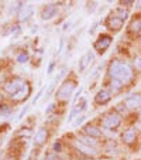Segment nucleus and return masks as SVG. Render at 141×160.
I'll return each mask as SVG.
<instances>
[{
  "label": "nucleus",
  "mask_w": 141,
  "mask_h": 160,
  "mask_svg": "<svg viewBox=\"0 0 141 160\" xmlns=\"http://www.w3.org/2000/svg\"><path fill=\"white\" fill-rule=\"evenodd\" d=\"M81 142L82 143H85V145H87V146H90V148H96L97 146V143H96V140L93 139V138H89V136H85V138H81Z\"/></svg>",
  "instance_id": "nucleus-19"
},
{
  "label": "nucleus",
  "mask_w": 141,
  "mask_h": 160,
  "mask_svg": "<svg viewBox=\"0 0 141 160\" xmlns=\"http://www.w3.org/2000/svg\"><path fill=\"white\" fill-rule=\"evenodd\" d=\"M110 98H111L110 92H109V91H106V89H102V91H99V92L96 94V97H95V102L99 103V105H103V103L109 102V101H110Z\"/></svg>",
  "instance_id": "nucleus-12"
},
{
  "label": "nucleus",
  "mask_w": 141,
  "mask_h": 160,
  "mask_svg": "<svg viewBox=\"0 0 141 160\" xmlns=\"http://www.w3.org/2000/svg\"><path fill=\"white\" fill-rule=\"evenodd\" d=\"M28 94H30V85L26 82L24 87L21 88V89L18 91L16 95H13L12 99H13V101H23V99H26V98L28 97Z\"/></svg>",
  "instance_id": "nucleus-14"
},
{
  "label": "nucleus",
  "mask_w": 141,
  "mask_h": 160,
  "mask_svg": "<svg viewBox=\"0 0 141 160\" xmlns=\"http://www.w3.org/2000/svg\"><path fill=\"white\" fill-rule=\"evenodd\" d=\"M130 31L131 33H141V17H135L130 24Z\"/></svg>",
  "instance_id": "nucleus-18"
},
{
  "label": "nucleus",
  "mask_w": 141,
  "mask_h": 160,
  "mask_svg": "<svg viewBox=\"0 0 141 160\" xmlns=\"http://www.w3.org/2000/svg\"><path fill=\"white\" fill-rule=\"evenodd\" d=\"M62 47H63V38H61V41H59V48H58V54H59L61 51H62Z\"/></svg>",
  "instance_id": "nucleus-32"
},
{
  "label": "nucleus",
  "mask_w": 141,
  "mask_h": 160,
  "mask_svg": "<svg viewBox=\"0 0 141 160\" xmlns=\"http://www.w3.org/2000/svg\"><path fill=\"white\" fill-rule=\"evenodd\" d=\"M42 92H44V88H41V89H40V91H38V92H37L35 98H34V99H33V105H34V103H37V101H38V99H40V98H41Z\"/></svg>",
  "instance_id": "nucleus-25"
},
{
  "label": "nucleus",
  "mask_w": 141,
  "mask_h": 160,
  "mask_svg": "<svg viewBox=\"0 0 141 160\" xmlns=\"http://www.w3.org/2000/svg\"><path fill=\"white\" fill-rule=\"evenodd\" d=\"M24 84H26V82L23 81L21 78H18V77H14V78H12L10 81H7L6 84H4L3 89H4V92L10 94V97H13V95H16L18 91L21 89V88L24 87Z\"/></svg>",
  "instance_id": "nucleus-3"
},
{
  "label": "nucleus",
  "mask_w": 141,
  "mask_h": 160,
  "mask_svg": "<svg viewBox=\"0 0 141 160\" xmlns=\"http://www.w3.org/2000/svg\"><path fill=\"white\" fill-rule=\"evenodd\" d=\"M10 112H12V109L7 105H0V115H7Z\"/></svg>",
  "instance_id": "nucleus-22"
},
{
  "label": "nucleus",
  "mask_w": 141,
  "mask_h": 160,
  "mask_svg": "<svg viewBox=\"0 0 141 160\" xmlns=\"http://www.w3.org/2000/svg\"><path fill=\"white\" fill-rule=\"evenodd\" d=\"M47 138H48V130L42 128V129H40L38 132L35 133V136H34V145H35V146H41L42 143H45Z\"/></svg>",
  "instance_id": "nucleus-13"
},
{
  "label": "nucleus",
  "mask_w": 141,
  "mask_h": 160,
  "mask_svg": "<svg viewBox=\"0 0 141 160\" xmlns=\"http://www.w3.org/2000/svg\"><path fill=\"white\" fill-rule=\"evenodd\" d=\"M138 128H140V130H141V123H140V126H138Z\"/></svg>",
  "instance_id": "nucleus-36"
},
{
  "label": "nucleus",
  "mask_w": 141,
  "mask_h": 160,
  "mask_svg": "<svg viewBox=\"0 0 141 160\" xmlns=\"http://www.w3.org/2000/svg\"><path fill=\"white\" fill-rule=\"evenodd\" d=\"M93 58H95V54H93L92 51H87L86 54L82 55L81 60H79V65H78V67H79V71H81V72L86 70L87 65H89V64L93 61Z\"/></svg>",
  "instance_id": "nucleus-8"
},
{
  "label": "nucleus",
  "mask_w": 141,
  "mask_h": 160,
  "mask_svg": "<svg viewBox=\"0 0 141 160\" xmlns=\"http://www.w3.org/2000/svg\"><path fill=\"white\" fill-rule=\"evenodd\" d=\"M124 21L121 20L120 17H117L116 14L110 16V17H107V20H106V26H107L109 30H113V31H119L121 27H123Z\"/></svg>",
  "instance_id": "nucleus-6"
},
{
  "label": "nucleus",
  "mask_w": 141,
  "mask_h": 160,
  "mask_svg": "<svg viewBox=\"0 0 141 160\" xmlns=\"http://www.w3.org/2000/svg\"><path fill=\"white\" fill-rule=\"evenodd\" d=\"M111 41H113V38H111L110 36H107V34H102V36H100L99 38L95 41L93 47H95V50H96L99 54H103V52H105L106 50L110 47Z\"/></svg>",
  "instance_id": "nucleus-4"
},
{
  "label": "nucleus",
  "mask_w": 141,
  "mask_h": 160,
  "mask_svg": "<svg viewBox=\"0 0 141 160\" xmlns=\"http://www.w3.org/2000/svg\"><path fill=\"white\" fill-rule=\"evenodd\" d=\"M75 88H76L75 81H65L61 85L59 89H58L57 98L59 101H68L69 98H71V95H72V92L75 91Z\"/></svg>",
  "instance_id": "nucleus-2"
},
{
  "label": "nucleus",
  "mask_w": 141,
  "mask_h": 160,
  "mask_svg": "<svg viewBox=\"0 0 141 160\" xmlns=\"http://www.w3.org/2000/svg\"><path fill=\"white\" fill-rule=\"evenodd\" d=\"M55 14H57V6H55V4H47V6L42 9L41 17L44 18V20H49V18H52Z\"/></svg>",
  "instance_id": "nucleus-11"
},
{
  "label": "nucleus",
  "mask_w": 141,
  "mask_h": 160,
  "mask_svg": "<svg viewBox=\"0 0 141 160\" xmlns=\"http://www.w3.org/2000/svg\"><path fill=\"white\" fill-rule=\"evenodd\" d=\"M83 130H85V133H86L89 138H102V132H100V129L99 128H96V126H92V125H86V126L83 128Z\"/></svg>",
  "instance_id": "nucleus-16"
},
{
  "label": "nucleus",
  "mask_w": 141,
  "mask_h": 160,
  "mask_svg": "<svg viewBox=\"0 0 141 160\" xmlns=\"http://www.w3.org/2000/svg\"><path fill=\"white\" fill-rule=\"evenodd\" d=\"M135 139H137V132H135V129H133V128L124 130L123 135H121V140H123L126 145H131V143H134Z\"/></svg>",
  "instance_id": "nucleus-9"
},
{
  "label": "nucleus",
  "mask_w": 141,
  "mask_h": 160,
  "mask_svg": "<svg viewBox=\"0 0 141 160\" xmlns=\"http://www.w3.org/2000/svg\"><path fill=\"white\" fill-rule=\"evenodd\" d=\"M27 109H28V106H26V108H24V109H23V111L20 112V115H18V118H17L18 121H20V119L23 118V116H24V113H26V112H27Z\"/></svg>",
  "instance_id": "nucleus-30"
},
{
  "label": "nucleus",
  "mask_w": 141,
  "mask_h": 160,
  "mask_svg": "<svg viewBox=\"0 0 141 160\" xmlns=\"http://www.w3.org/2000/svg\"><path fill=\"white\" fill-rule=\"evenodd\" d=\"M120 123H121V118L117 113H109L102 122L103 128H106V129H116V128L120 126Z\"/></svg>",
  "instance_id": "nucleus-5"
},
{
  "label": "nucleus",
  "mask_w": 141,
  "mask_h": 160,
  "mask_svg": "<svg viewBox=\"0 0 141 160\" xmlns=\"http://www.w3.org/2000/svg\"><path fill=\"white\" fill-rule=\"evenodd\" d=\"M124 105H126L127 109H138L141 108V95L135 94L129 97L126 101H124Z\"/></svg>",
  "instance_id": "nucleus-7"
},
{
  "label": "nucleus",
  "mask_w": 141,
  "mask_h": 160,
  "mask_svg": "<svg viewBox=\"0 0 141 160\" xmlns=\"http://www.w3.org/2000/svg\"><path fill=\"white\" fill-rule=\"evenodd\" d=\"M116 109H117V111H120L121 113H123V112H126V105H124V103H119Z\"/></svg>",
  "instance_id": "nucleus-29"
},
{
  "label": "nucleus",
  "mask_w": 141,
  "mask_h": 160,
  "mask_svg": "<svg viewBox=\"0 0 141 160\" xmlns=\"http://www.w3.org/2000/svg\"><path fill=\"white\" fill-rule=\"evenodd\" d=\"M135 7H137V9H141V0L140 2H135Z\"/></svg>",
  "instance_id": "nucleus-35"
},
{
  "label": "nucleus",
  "mask_w": 141,
  "mask_h": 160,
  "mask_svg": "<svg viewBox=\"0 0 141 160\" xmlns=\"http://www.w3.org/2000/svg\"><path fill=\"white\" fill-rule=\"evenodd\" d=\"M123 4H126V6H131L133 3H135V2H133V0H124V2H121Z\"/></svg>",
  "instance_id": "nucleus-31"
},
{
  "label": "nucleus",
  "mask_w": 141,
  "mask_h": 160,
  "mask_svg": "<svg viewBox=\"0 0 141 160\" xmlns=\"http://www.w3.org/2000/svg\"><path fill=\"white\" fill-rule=\"evenodd\" d=\"M52 68H54V62L49 64V67H48V74H51V72H52Z\"/></svg>",
  "instance_id": "nucleus-33"
},
{
  "label": "nucleus",
  "mask_w": 141,
  "mask_h": 160,
  "mask_svg": "<svg viewBox=\"0 0 141 160\" xmlns=\"http://www.w3.org/2000/svg\"><path fill=\"white\" fill-rule=\"evenodd\" d=\"M116 16L117 17H120L121 20H126L127 17H129V12H127V10H124V9H117L116 10Z\"/></svg>",
  "instance_id": "nucleus-21"
},
{
  "label": "nucleus",
  "mask_w": 141,
  "mask_h": 160,
  "mask_svg": "<svg viewBox=\"0 0 141 160\" xmlns=\"http://www.w3.org/2000/svg\"><path fill=\"white\" fill-rule=\"evenodd\" d=\"M54 106H55V105H54V103H51V105H49V106H48V109H47V113H49V112H51V111H52V109H54Z\"/></svg>",
  "instance_id": "nucleus-34"
},
{
  "label": "nucleus",
  "mask_w": 141,
  "mask_h": 160,
  "mask_svg": "<svg viewBox=\"0 0 141 160\" xmlns=\"http://www.w3.org/2000/svg\"><path fill=\"white\" fill-rule=\"evenodd\" d=\"M76 105H78V106H75V109H73V111L71 112V115L68 116V121H69V122H72L73 119L76 118V115H78L79 112H82L85 108H86V101H85V99H82L81 102H79V103H76Z\"/></svg>",
  "instance_id": "nucleus-17"
},
{
  "label": "nucleus",
  "mask_w": 141,
  "mask_h": 160,
  "mask_svg": "<svg viewBox=\"0 0 141 160\" xmlns=\"http://www.w3.org/2000/svg\"><path fill=\"white\" fill-rule=\"evenodd\" d=\"M34 13V7L33 6H24L23 9L18 12V20L20 21H26L31 17V14Z\"/></svg>",
  "instance_id": "nucleus-15"
},
{
  "label": "nucleus",
  "mask_w": 141,
  "mask_h": 160,
  "mask_svg": "<svg viewBox=\"0 0 141 160\" xmlns=\"http://www.w3.org/2000/svg\"><path fill=\"white\" fill-rule=\"evenodd\" d=\"M61 148H62V146H61V143L59 142H55L54 146H52V150H54V153H57V152H61Z\"/></svg>",
  "instance_id": "nucleus-27"
},
{
  "label": "nucleus",
  "mask_w": 141,
  "mask_h": 160,
  "mask_svg": "<svg viewBox=\"0 0 141 160\" xmlns=\"http://www.w3.org/2000/svg\"><path fill=\"white\" fill-rule=\"evenodd\" d=\"M28 52L27 51H23V52H20V54L17 55V58H16V60H17V62H20V64H26L28 61Z\"/></svg>",
  "instance_id": "nucleus-20"
},
{
  "label": "nucleus",
  "mask_w": 141,
  "mask_h": 160,
  "mask_svg": "<svg viewBox=\"0 0 141 160\" xmlns=\"http://www.w3.org/2000/svg\"><path fill=\"white\" fill-rule=\"evenodd\" d=\"M134 65H135V68H137V70L141 71V57H137V58H135Z\"/></svg>",
  "instance_id": "nucleus-28"
},
{
  "label": "nucleus",
  "mask_w": 141,
  "mask_h": 160,
  "mask_svg": "<svg viewBox=\"0 0 141 160\" xmlns=\"http://www.w3.org/2000/svg\"><path fill=\"white\" fill-rule=\"evenodd\" d=\"M109 75H110V78L113 81L124 85V84H129L133 79V70L127 62L113 61L110 64V67H109Z\"/></svg>",
  "instance_id": "nucleus-1"
},
{
  "label": "nucleus",
  "mask_w": 141,
  "mask_h": 160,
  "mask_svg": "<svg viewBox=\"0 0 141 160\" xmlns=\"http://www.w3.org/2000/svg\"><path fill=\"white\" fill-rule=\"evenodd\" d=\"M65 72H66V68H65V67H62V68H61V71H59V74H58V77L55 78V82H59L61 78L65 75Z\"/></svg>",
  "instance_id": "nucleus-23"
},
{
  "label": "nucleus",
  "mask_w": 141,
  "mask_h": 160,
  "mask_svg": "<svg viewBox=\"0 0 141 160\" xmlns=\"http://www.w3.org/2000/svg\"><path fill=\"white\" fill-rule=\"evenodd\" d=\"M44 160H59V157L57 156V153H48Z\"/></svg>",
  "instance_id": "nucleus-24"
},
{
  "label": "nucleus",
  "mask_w": 141,
  "mask_h": 160,
  "mask_svg": "<svg viewBox=\"0 0 141 160\" xmlns=\"http://www.w3.org/2000/svg\"><path fill=\"white\" fill-rule=\"evenodd\" d=\"M73 145H75V149H76V150H79L81 153L89 154V156H96V153H97V152L93 148H90V146H87V145H85V143H82L81 140H76Z\"/></svg>",
  "instance_id": "nucleus-10"
},
{
  "label": "nucleus",
  "mask_w": 141,
  "mask_h": 160,
  "mask_svg": "<svg viewBox=\"0 0 141 160\" xmlns=\"http://www.w3.org/2000/svg\"><path fill=\"white\" fill-rule=\"evenodd\" d=\"M140 116H141V112H140Z\"/></svg>",
  "instance_id": "nucleus-37"
},
{
  "label": "nucleus",
  "mask_w": 141,
  "mask_h": 160,
  "mask_svg": "<svg viewBox=\"0 0 141 160\" xmlns=\"http://www.w3.org/2000/svg\"><path fill=\"white\" fill-rule=\"evenodd\" d=\"M85 119H86V116H83V115H82V116H79V118L76 119L75 122H73V126H79V125H81L82 122L85 121Z\"/></svg>",
  "instance_id": "nucleus-26"
}]
</instances>
